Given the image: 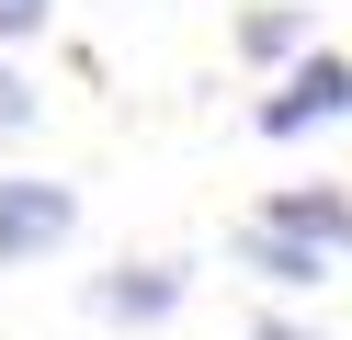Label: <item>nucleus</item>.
<instances>
[{
	"mask_svg": "<svg viewBox=\"0 0 352 340\" xmlns=\"http://www.w3.org/2000/svg\"><path fill=\"white\" fill-rule=\"evenodd\" d=\"M69 227H80V193L69 181H0V261H46V249H69Z\"/></svg>",
	"mask_w": 352,
	"mask_h": 340,
	"instance_id": "nucleus-1",
	"label": "nucleus"
},
{
	"mask_svg": "<svg viewBox=\"0 0 352 340\" xmlns=\"http://www.w3.org/2000/svg\"><path fill=\"white\" fill-rule=\"evenodd\" d=\"M341 113H352V57H329V45H318V57L261 102V136H307V125H341Z\"/></svg>",
	"mask_w": 352,
	"mask_h": 340,
	"instance_id": "nucleus-2",
	"label": "nucleus"
},
{
	"mask_svg": "<svg viewBox=\"0 0 352 340\" xmlns=\"http://www.w3.org/2000/svg\"><path fill=\"white\" fill-rule=\"evenodd\" d=\"M239 261H250L273 295H318V284H329V249H318V238H296V227H273V216L239 227Z\"/></svg>",
	"mask_w": 352,
	"mask_h": 340,
	"instance_id": "nucleus-3",
	"label": "nucleus"
},
{
	"mask_svg": "<svg viewBox=\"0 0 352 340\" xmlns=\"http://www.w3.org/2000/svg\"><path fill=\"white\" fill-rule=\"evenodd\" d=\"M91 306H102V317H137V329H148V317H170V306H182V272H170V261H148V272L125 261L114 284L91 295Z\"/></svg>",
	"mask_w": 352,
	"mask_h": 340,
	"instance_id": "nucleus-4",
	"label": "nucleus"
},
{
	"mask_svg": "<svg viewBox=\"0 0 352 340\" xmlns=\"http://www.w3.org/2000/svg\"><path fill=\"white\" fill-rule=\"evenodd\" d=\"M261 216L296 227V238H318V249H352V204H341V193H273Z\"/></svg>",
	"mask_w": 352,
	"mask_h": 340,
	"instance_id": "nucleus-5",
	"label": "nucleus"
},
{
	"mask_svg": "<svg viewBox=\"0 0 352 340\" xmlns=\"http://www.w3.org/2000/svg\"><path fill=\"white\" fill-rule=\"evenodd\" d=\"M239 45H250V57H296V45H307V12H250Z\"/></svg>",
	"mask_w": 352,
	"mask_h": 340,
	"instance_id": "nucleus-6",
	"label": "nucleus"
},
{
	"mask_svg": "<svg viewBox=\"0 0 352 340\" xmlns=\"http://www.w3.org/2000/svg\"><path fill=\"white\" fill-rule=\"evenodd\" d=\"M46 12H57V0H0V45H12V34H46Z\"/></svg>",
	"mask_w": 352,
	"mask_h": 340,
	"instance_id": "nucleus-7",
	"label": "nucleus"
},
{
	"mask_svg": "<svg viewBox=\"0 0 352 340\" xmlns=\"http://www.w3.org/2000/svg\"><path fill=\"white\" fill-rule=\"evenodd\" d=\"M0 125H34V91L12 80V68H0Z\"/></svg>",
	"mask_w": 352,
	"mask_h": 340,
	"instance_id": "nucleus-8",
	"label": "nucleus"
},
{
	"mask_svg": "<svg viewBox=\"0 0 352 340\" xmlns=\"http://www.w3.org/2000/svg\"><path fill=\"white\" fill-rule=\"evenodd\" d=\"M250 340H329V329H296V317H261Z\"/></svg>",
	"mask_w": 352,
	"mask_h": 340,
	"instance_id": "nucleus-9",
	"label": "nucleus"
}]
</instances>
